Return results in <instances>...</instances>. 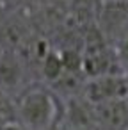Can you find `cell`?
I'll list each match as a JSON object with an SVG mask.
<instances>
[{
	"instance_id": "6da1fadb",
	"label": "cell",
	"mask_w": 128,
	"mask_h": 130,
	"mask_svg": "<svg viewBox=\"0 0 128 130\" xmlns=\"http://www.w3.org/2000/svg\"><path fill=\"white\" fill-rule=\"evenodd\" d=\"M16 123L27 130H53L64 116V100L48 84L32 82L16 98Z\"/></svg>"
},
{
	"instance_id": "7a4b0ae2",
	"label": "cell",
	"mask_w": 128,
	"mask_h": 130,
	"mask_svg": "<svg viewBox=\"0 0 128 130\" xmlns=\"http://www.w3.org/2000/svg\"><path fill=\"white\" fill-rule=\"evenodd\" d=\"M80 96L89 105H98L119 98H128L126 80L123 73H107L100 77L87 78L82 86Z\"/></svg>"
},
{
	"instance_id": "3957f363",
	"label": "cell",
	"mask_w": 128,
	"mask_h": 130,
	"mask_svg": "<svg viewBox=\"0 0 128 130\" xmlns=\"http://www.w3.org/2000/svg\"><path fill=\"white\" fill-rule=\"evenodd\" d=\"M34 80L22 57L14 50H2L0 54V89L16 98Z\"/></svg>"
},
{
	"instance_id": "277c9868",
	"label": "cell",
	"mask_w": 128,
	"mask_h": 130,
	"mask_svg": "<svg viewBox=\"0 0 128 130\" xmlns=\"http://www.w3.org/2000/svg\"><path fill=\"white\" fill-rule=\"evenodd\" d=\"M93 125L98 130H126L128 128V98H119L98 105H91Z\"/></svg>"
},
{
	"instance_id": "5b68a950",
	"label": "cell",
	"mask_w": 128,
	"mask_h": 130,
	"mask_svg": "<svg viewBox=\"0 0 128 130\" xmlns=\"http://www.w3.org/2000/svg\"><path fill=\"white\" fill-rule=\"evenodd\" d=\"M121 73H128V27L108 45Z\"/></svg>"
},
{
	"instance_id": "8992f818",
	"label": "cell",
	"mask_w": 128,
	"mask_h": 130,
	"mask_svg": "<svg viewBox=\"0 0 128 130\" xmlns=\"http://www.w3.org/2000/svg\"><path fill=\"white\" fill-rule=\"evenodd\" d=\"M0 130H27V128H23L20 123H7V125H0Z\"/></svg>"
},
{
	"instance_id": "52a82bcc",
	"label": "cell",
	"mask_w": 128,
	"mask_h": 130,
	"mask_svg": "<svg viewBox=\"0 0 128 130\" xmlns=\"http://www.w3.org/2000/svg\"><path fill=\"white\" fill-rule=\"evenodd\" d=\"M124 80H126V91H128V73H124Z\"/></svg>"
},
{
	"instance_id": "ba28073f",
	"label": "cell",
	"mask_w": 128,
	"mask_h": 130,
	"mask_svg": "<svg viewBox=\"0 0 128 130\" xmlns=\"http://www.w3.org/2000/svg\"><path fill=\"white\" fill-rule=\"evenodd\" d=\"M126 130H128V128H126Z\"/></svg>"
}]
</instances>
